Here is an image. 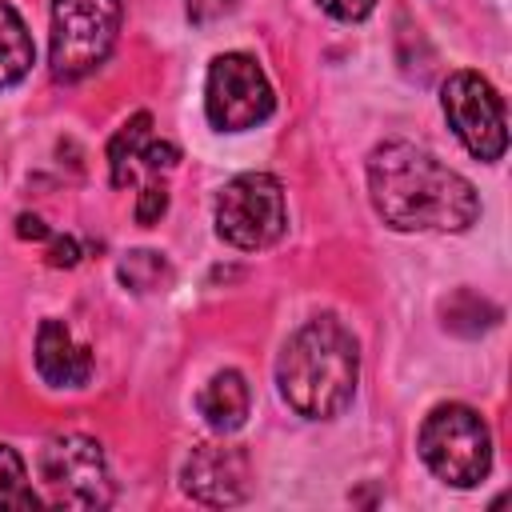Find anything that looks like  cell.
<instances>
[{
  "label": "cell",
  "mask_w": 512,
  "mask_h": 512,
  "mask_svg": "<svg viewBox=\"0 0 512 512\" xmlns=\"http://www.w3.org/2000/svg\"><path fill=\"white\" fill-rule=\"evenodd\" d=\"M120 0H52V44L48 64L56 80L92 76L120 36Z\"/></svg>",
  "instance_id": "obj_4"
},
{
  "label": "cell",
  "mask_w": 512,
  "mask_h": 512,
  "mask_svg": "<svg viewBox=\"0 0 512 512\" xmlns=\"http://www.w3.org/2000/svg\"><path fill=\"white\" fill-rule=\"evenodd\" d=\"M80 260V244L72 236H52V248H48V264L52 268H72Z\"/></svg>",
  "instance_id": "obj_21"
},
{
  "label": "cell",
  "mask_w": 512,
  "mask_h": 512,
  "mask_svg": "<svg viewBox=\"0 0 512 512\" xmlns=\"http://www.w3.org/2000/svg\"><path fill=\"white\" fill-rule=\"evenodd\" d=\"M40 504H44V496L32 488L20 452L8 448V444H0V508L28 512V508H40Z\"/></svg>",
  "instance_id": "obj_15"
},
{
  "label": "cell",
  "mask_w": 512,
  "mask_h": 512,
  "mask_svg": "<svg viewBox=\"0 0 512 512\" xmlns=\"http://www.w3.org/2000/svg\"><path fill=\"white\" fill-rule=\"evenodd\" d=\"M184 492L208 508H228L240 504L252 488V468L248 456L232 444H196L180 468Z\"/></svg>",
  "instance_id": "obj_9"
},
{
  "label": "cell",
  "mask_w": 512,
  "mask_h": 512,
  "mask_svg": "<svg viewBox=\"0 0 512 512\" xmlns=\"http://www.w3.org/2000/svg\"><path fill=\"white\" fill-rule=\"evenodd\" d=\"M40 484H44V504L52 508H108L112 504L104 448L80 432L52 436L40 448Z\"/></svg>",
  "instance_id": "obj_6"
},
{
  "label": "cell",
  "mask_w": 512,
  "mask_h": 512,
  "mask_svg": "<svg viewBox=\"0 0 512 512\" xmlns=\"http://www.w3.org/2000/svg\"><path fill=\"white\" fill-rule=\"evenodd\" d=\"M92 368H96L92 352L68 332L64 320H56V316L40 320V328H36V372H40L44 384L84 388L92 380Z\"/></svg>",
  "instance_id": "obj_10"
},
{
  "label": "cell",
  "mask_w": 512,
  "mask_h": 512,
  "mask_svg": "<svg viewBox=\"0 0 512 512\" xmlns=\"http://www.w3.org/2000/svg\"><path fill=\"white\" fill-rule=\"evenodd\" d=\"M496 324H500V308L488 296L472 292V288H460L444 304V328L456 332V336H480V332H488Z\"/></svg>",
  "instance_id": "obj_14"
},
{
  "label": "cell",
  "mask_w": 512,
  "mask_h": 512,
  "mask_svg": "<svg viewBox=\"0 0 512 512\" xmlns=\"http://www.w3.org/2000/svg\"><path fill=\"white\" fill-rule=\"evenodd\" d=\"M368 196L396 232H464L480 216L476 188L408 140H384L368 156Z\"/></svg>",
  "instance_id": "obj_1"
},
{
  "label": "cell",
  "mask_w": 512,
  "mask_h": 512,
  "mask_svg": "<svg viewBox=\"0 0 512 512\" xmlns=\"http://www.w3.org/2000/svg\"><path fill=\"white\" fill-rule=\"evenodd\" d=\"M152 136V116L148 112H136L132 120L120 124V132L108 140V172H112V184L124 188L140 164V148L148 144Z\"/></svg>",
  "instance_id": "obj_13"
},
{
  "label": "cell",
  "mask_w": 512,
  "mask_h": 512,
  "mask_svg": "<svg viewBox=\"0 0 512 512\" xmlns=\"http://www.w3.org/2000/svg\"><path fill=\"white\" fill-rule=\"evenodd\" d=\"M320 8L336 20H344V24H356L376 8V0H320Z\"/></svg>",
  "instance_id": "obj_20"
},
{
  "label": "cell",
  "mask_w": 512,
  "mask_h": 512,
  "mask_svg": "<svg viewBox=\"0 0 512 512\" xmlns=\"http://www.w3.org/2000/svg\"><path fill=\"white\" fill-rule=\"evenodd\" d=\"M360 376L356 336L336 316H316L296 328L276 360L284 400L308 420H332L352 404Z\"/></svg>",
  "instance_id": "obj_2"
},
{
  "label": "cell",
  "mask_w": 512,
  "mask_h": 512,
  "mask_svg": "<svg viewBox=\"0 0 512 512\" xmlns=\"http://www.w3.org/2000/svg\"><path fill=\"white\" fill-rule=\"evenodd\" d=\"M444 116L460 144L476 160H500L508 148V120H504V100L500 92L480 76V72H452L440 92Z\"/></svg>",
  "instance_id": "obj_8"
},
{
  "label": "cell",
  "mask_w": 512,
  "mask_h": 512,
  "mask_svg": "<svg viewBox=\"0 0 512 512\" xmlns=\"http://www.w3.org/2000/svg\"><path fill=\"white\" fill-rule=\"evenodd\" d=\"M32 60H36V48L20 12L8 0H0V88L20 84L32 72Z\"/></svg>",
  "instance_id": "obj_12"
},
{
  "label": "cell",
  "mask_w": 512,
  "mask_h": 512,
  "mask_svg": "<svg viewBox=\"0 0 512 512\" xmlns=\"http://www.w3.org/2000/svg\"><path fill=\"white\" fill-rule=\"evenodd\" d=\"M164 212H168V188L160 180H148L140 188V200H136V224L152 228V224H160Z\"/></svg>",
  "instance_id": "obj_17"
},
{
  "label": "cell",
  "mask_w": 512,
  "mask_h": 512,
  "mask_svg": "<svg viewBox=\"0 0 512 512\" xmlns=\"http://www.w3.org/2000/svg\"><path fill=\"white\" fill-rule=\"evenodd\" d=\"M288 228L284 188L268 172H240L216 196V232L240 252H260L276 244Z\"/></svg>",
  "instance_id": "obj_5"
},
{
  "label": "cell",
  "mask_w": 512,
  "mask_h": 512,
  "mask_svg": "<svg viewBox=\"0 0 512 512\" xmlns=\"http://www.w3.org/2000/svg\"><path fill=\"white\" fill-rule=\"evenodd\" d=\"M176 160H180V148H176V144H168V140H160V144H156V140L148 136V144L140 148V164H144L148 172H160V168H172Z\"/></svg>",
  "instance_id": "obj_19"
},
{
  "label": "cell",
  "mask_w": 512,
  "mask_h": 512,
  "mask_svg": "<svg viewBox=\"0 0 512 512\" xmlns=\"http://www.w3.org/2000/svg\"><path fill=\"white\" fill-rule=\"evenodd\" d=\"M236 4L240 0H184V12H188L192 24H212L228 12H236Z\"/></svg>",
  "instance_id": "obj_18"
},
{
  "label": "cell",
  "mask_w": 512,
  "mask_h": 512,
  "mask_svg": "<svg viewBox=\"0 0 512 512\" xmlns=\"http://www.w3.org/2000/svg\"><path fill=\"white\" fill-rule=\"evenodd\" d=\"M116 272H120V284L132 288V292H152V288L168 284V276H172L168 260H164L160 252H152V248H136V252H128V256L120 260Z\"/></svg>",
  "instance_id": "obj_16"
},
{
  "label": "cell",
  "mask_w": 512,
  "mask_h": 512,
  "mask_svg": "<svg viewBox=\"0 0 512 512\" xmlns=\"http://www.w3.org/2000/svg\"><path fill=\"white\" fill-rule=\"evenodd\" d=\"M276 92L248 52H224L208 64L204 76V112L208 124L220 132H244L272 116Z\"/></svg>",
  "instance_id": "obj_7"
},
{
  "label": "cell",
  "mask_w": 512,
  "mask_h": 512,
  "mask_svg": "<svg viewBox=\"0 0 512 512\" xmlns=\"http://www.w3.org/2000/svg\"><path fill=\"white\" fill-rule=\"evenodd\" d=\"M196 404H200V416L208 420V428H216V432H236V428L244 424V416H248V384H244L240 372L224 368V372H216V376L200 388Z\"/></svg>",
  "instance_id": "obj_11"
},
{
  "label": "cell",
  "mask_w": 512,
  "mask_h": 512,
  "mask_svg": "<svg viewBox=\"0 0 512 512\" xmlns=\"http://www.w3.org/2000/svg\"><path fill=\"white\" fill-rule=\"evenodd\" d=\"M16 236L20 240H52V232H48V224L40 220V216H16Z\"/></svg>",
  "instance_id": "obj_22"
},
{
  "label": "cell",
  "mask_w": 512,
  "mask_h": 512,
  "mask_svg": "<svg viewBox=\"0 0 512 512\" xmlns=\"http://www.w3.org/2000/svg\"><path fill=\"white\" fill-rule=\"evenodd\" d=\"M416 448L436 480L452 488H476L492 468V432L468 404H440L424 416Z\"/></svg>",
  "instance_id": "obj_3"
}]
</instances>
